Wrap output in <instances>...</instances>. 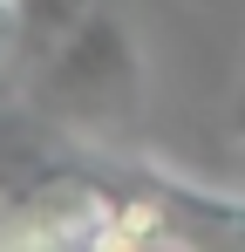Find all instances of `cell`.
<instances>
[{"label":"cell","instance_id":"obj_1","mask_svg":"<svg viewBox=\"0 0 245 252\" xmlns=\"http://www.w3.org/2000/svg\"><path fill=\"white\" fill-rule=\"evenodd\" d=\"M48 102L75 123H122L136 109V55L116 14H89L48 62Z\"/></svg>","mask_w":245,"mask_h":252},{"label":"cell","instance_id":"obj_2","mask_svg":"<svg viewBox=\"0 0 245 252\" xmlns=\"http://www.w3.org/2000/svg\"><path fill=\"white\" fill-rule=\"evenodd\" d=\"M116 198L89 177H48L34 198L14 205V225H0V246H102Z\"/></svg>","mask_w":245,"mask_h":252},{"label":"cell","instance_id":"obj_3","mask_svg":"<svg viewBox=\"0 0 245 252\" xmlns=\"http://www.w3.org/2000/svg\"><path fill=\"white\" fill-rule=\"evenodd\" d=\"M21 41V0H0V55Z\"/></svg>","mask_w":245,"mask_h":252}]
</instances>
